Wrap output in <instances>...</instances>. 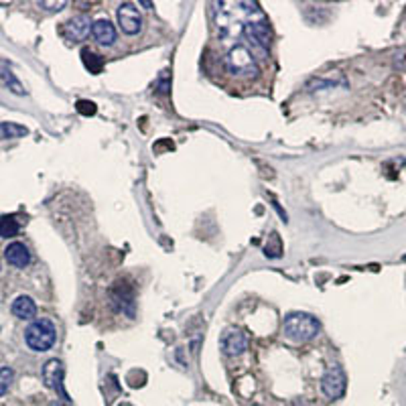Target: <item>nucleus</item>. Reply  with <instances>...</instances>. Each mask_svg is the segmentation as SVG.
Instances as JSON below:
<instances>
[{
    "instance_id": "1",
    "label": "nucleus",
    "mask_w": 406,
    "mask_h": 406,
    "mask_svg": "<svg viewBox=\"0 0 406 406\" xmlns=\"http://www.w3.org/2000/svg\"><path fill=\"white\" fill-rule=\"evenodd\" d=\"M319 329V321L309 313H291L282 321V336L295 343H304L317 338Z\"/></svg>"
},
{
    "instance_id": "2",
    "label": "nucleus",
    "mask_w": 406,
    "mask_h": 406,
    "mask_svg": "<svg viewBox=\"0 0 406 406\" xmlns=\"http://www.w3.org/2000/svg\"><path fill=\"white\" fill-rule=\"evenodd\" d=\"M244 37L248 39L250 47H252V55L267 59L269 57V45H271V27L269 21L264 19V14H260L256 21L250 19L244 27Z\"/></svg>"
},
{
    "instance_id": "3",
    "label": "nucleus",
    "mask_w": 406,
    "mask_h": 406,
    "mask_svg": "<svg viewBox=\"0 0 406 406\" xmlns=\"http://www.w3.org/2000/svg\"><path fill=\"white\" fill-rule=\"evenodd\" d=\"M57 339V329L51 319H35L25 331V341L33 351H47Z\"/></svg>"
},
{
    "instance_id": "4",
    "label": "nucleus",
    "mask_w": 406,
    "mask_h": 406,
    "mask_svg": "<svg viewBox=\"0 0 406 406\" xmlns=\"http://www.w3.org/2000/svg\"><path fill=\"white\" fill-rule=\"evenodd\" d=\"M226 66L230 69V73H234V75H248V77L258 75L256 59H254L252 51L244 45H236L234 49H230V53L226 57Z\"/></svg>"
},
{
    "instance_id": "5",
    "label": "nucleus",
    "mask_w": 406,
    "mask_h": 406,
    "mask_svg": "<svg viewBox=\"0 0 406 406\" xmlns=\"http://www.w3.org/2000/svg\"><path fill=\"white\" fill-rule=\"evenodd\" d=\"M220 349L226 356H230V358L242 356L248 349V336L242 329H238V327H228L220 336Z\"/></svg>"
},
{
    "instance_id": "6",
    "label": "nucleus",
    "mask_w": 406,
    "mask_h": 406,
    "mask_svg": "<svg viewBox=\"0 0 406 406\" xmlns=\"http://www.w3.org/2000/svg\"><path fill=\"white\" fill-rule=\"evenodd\" d=\"M321 388H323L325 396H329L331 400L341 398V396L345 394V388H347V378H345L343 368L334 366V368H329L327 372L323 374V378H321Z\"/></svg>"
},
{
    "instance_id": "7",
    "label": "nucleus",
    "mask_w": 406,
    "mask_h": 406,
    "mask_svg": "<svg viewBox=\"0 0 406 406\" xmlns=\"http://www.w3.org/2000/svg\"><path fill=\"white\" fill-rule=\"evenodd\" d=\"M43 382H45L47 388L55 390L64 400H69L68 392L64 390V364H61L57 358L49 360V362L43 366Z\"/></svg>"
},
{
    "instance_id": "8",
    "label": "nucleus",
    "mask_w": 406,
    "mask_h": 406,
    "mask_svg": "<svg viewBox=\"0 0 406 406\" xmlns=\"http://www.w3.org/2000/svg\"><path fill=\"white\" fill-rule=\"evenodd\" d=\"M118 25L126 35H136L142 29V17L133 2H122L118 6Z\"/></svg>"
},
{
    "instance_id": "9",
    "label": "nucleus",
    "mask_w": 406,
    "mask_h": 406,
    "mask_svg": "<svg viewBox=\"0 0 406 406\" xmlns=\"http://www.w3.org/2000/svg\"><path fill=\"white\" fill-rule=\"evenodd\" d=\"M92 21L88 19V17H75V19H71L68 21L66 25H64V29H61V35L68 39V41H81V39H86L90 31H92Z\"/></svg>"
},
{
    "instance_id": "10",
    "label": "nucleus",
    "mask_w": 406,
    "mask_h": 406,
    "mask_svg": "<svg viewBox=\"0 0 406 406\" xmlns=\"http://www.w3.org/2000/svg\"><path fill=\"white\" fill-rule=\"evenodd\" d=\"M4 258L8 264L17 267V269H25L31 262V254L29 248L23 242H10L4 250Z\"/></svg>"
},
{
    "instance_id": "11",
    "label": "nucleus",
    "mask_w": 406,
    "mask_h": 406,
    "mask_svg": "<svg viewBox=\"0 0 406 406\" xmlns=\"http://www.w3.org/2000/svg\"><path fill=\"white\" fill-rule=\"evenodd\" d=\"M92 35L104 47H110V45L116 43V29H114V25L108 19H98L92 25Z\"/></svg>"
},
{
    "instance_id": "12",
    "label": "nucleus",
    "mask_w": 406,
    "mask_h": 406,
    "mask_svg": "<svg viewBox=\"0 0 406 406\" xmlns=\"http://www.w3.org/2000/svg\"><path fill=\"white\" fill-rule=\"evenodd\" d=\"M12 313L19 317V319H25V321H31L35 319V315H37V304L31 297H27V295H21V297H17L14 301H12Z\"/></svg>"
},
{
    "instance_id": "13",
    "label": "nucleus",
    "mask_w": 406,
    "mask_h": 406,
    "mask_svg": "<svg viewBox=\"0 0 406 406\" xmlns=\"http://www.w3.org/2000/svg\"><path fill=\"white\" fill-rule=\"evenodd\" d=\"M116 291H118V295L114 293V303L120 304V307H118V311L128 313V315L133 317V315H135V297H133V291L128 289V293L124 295V291H126L124 282H118Z\"/></svg>"
},
{
    "instance_id": "14",
    "label": "nucleus",
    "mask_w": 406,
    "mask_h": 406,
    "mask_svg": "<svg viewBox=\"0 0 406 406\" xmlns=\"http://www.w3.org/2000/svg\"><path fill=\"white\" fill-rule=\"evenodd\" d=\"M81 61H84L86 69H90V73H100L102 69H104V59H102L98 53H94L90 49H84L81 51Z\"/></svg>"
},
{
    "instance_id": "15",
    "label": "nucleus",
    "mask_w": 406,
    "mask_h": 406,
    "mask_svg": "<svg viewBox=\"0 0 406 406\" xmlns=\"http://www.w3.org/2000/svg\"><path fill=\"white\" fill-rule=\"evenodd\" d=\"M0 77H2V81L8 86V90H10V92H14V94H19V96H23V94H25L23 86H21V81L12 75V71L6 68L4 64L0 66Z\"/></svg>"
},
{
    "instance_id": "16",
    "label": "nucleus",
    "mask_w": 406,
    "mask_h": 406,
    "mask_svg": "<svg viewBox=\"0 0 406 406\" xmlns=\"http://www.w3.org/2000/svg\"><path fill=\"white\" fill-rule=\"evenodd\" d=\"M264 254L269 258H280L282 256V242H280V236L276 232H272L269 240H267V246H264Z\"/></svg>"
},
{
    "instance_id": "17",
    "label": "nucleus",
    "mask_w": 406,
    "mask_h": 406,
    "mask_svg": "<svg viewBox=\"0 0 406 406\" xmlns=\"http://www.w3.org/2000/svg\"><path fill=\"white\" fill-rule=\"evenodd\" d=\"M0 133L4 138H19V136H25L29 130L25 126H19L14 122H2L0 124Z\"/></svg>"
},
{
    "instance_id": "18",
    "label": "nucleus",
    "mask_w": 406,
    "mask_h": 406,
    "mask_svg": "<svg viewBox=\"0 0 406 406\" xmlns=\"http://www.w3.org/2000/svg\"><path fill=\"white\" fill-rule=\"evenodd\" d=\"M19 234V224L14 218H2L0 220V238H12Z\"/></svg>"
},
{
    "instance_id": "19",
    "label": "nucleus",
    "mask_w": 406,
    "mask_h": 406,
    "mask_svg": "<svg viewBox=\"0 0 406 406\" xmlns=\"http://www.w3.org/2000/svg\"><path fill=\"white\" fill-rule=\"evenodd\" d=\"M12 370L10 368H2L0 370V398L8 392V388H10V384H12Z\"/></svg>"
},
{
    "instance_id": "20",
    "label": "nucleus",
    "mask_w": 406,
    "mask_h": 406,
    "mask_svg": "<svg viewBox=\"0 0 406 406\" xmlns=\"http://www.w3.org/2000/svg\"><path fill=\"white\" fill-rule=\"evenodd\" d=\"M96 104L94 102H90V100H79L77 102V112L79 114H84V116H94L96 114Z\"/></svg>"
},
{
    "instance_id": "21",
    "label": "nucleus",
    "mask_w": 406,
    "mask_h": 406,
    "mask_svg": "<svg viewBox=\"0 0 406 406\" xmlns=\"http://www.w3.org/2000/svg\"><path fill=\"white\" fill-rule=\"evenodd\" d=\"M41 8H47V10H51V12H55V10H61L64 6H66V2L64 0H59V2H47V0H41V2H37Z\"/></svg>"
},
{
    "instance_id": "22",
    "label": "nucleus",
    "mask_w": 406,
    "mask_h": 406,
    "mask_svg": "<svg viewBox=\"0 0 406 406\" xmlns=\"http://www.w3.org/2000/svg\"><path fill=\"white\" fill-rule=\"evenodd\" d=\"M396 68L406 69V49L396 53Z\"/></svg>"
},
{
    "instance_id": "23",
    "label": "nucleus",
    "mask_w": 406,
    "mask_h": 406,
    "mask_svg": "<svg viewBox=\"0 0 406 406\" xmlns=\"http://www.w3.org/2000/svg\"><path fill=\"white\" fill-rule=\"evenodd\" d=\"M51 406H61V405H57V403H53V405H51Z\"/></svg>"
}]
</instances>
